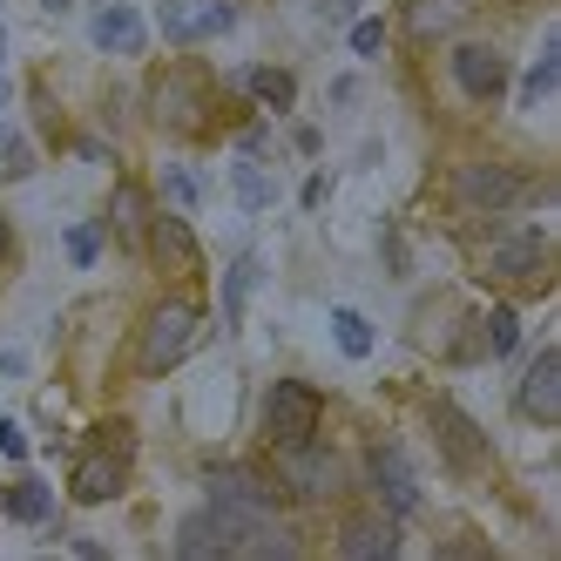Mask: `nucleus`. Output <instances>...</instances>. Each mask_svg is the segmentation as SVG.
<instances>
[{"label": "nucleus", "mask_w": 561, "mask_h": 561, "mask_svg": "<svg viewBox=\"0 0 561 561\" xmlns=\"http://www.w3.org/2000/svg\"><path fill=\"white\" fill-rule=\"evenodd\" d=\"M204 115H210V89H204V68L176 61V68H163V75H156V82H149V123H156V129L196 136V129H204Z\"/></svg>", "instance_id": "3"}, {"label": "nucleus", "mask_w": 561, "mask_h": 561, "mask_svg": "<svg viewBox=\"0 0 561 561\" xmlns=\"http://www.w3.org/2000/svg\"><path fill=\"white\" fill-rule=\"evenodd\" d=\"M277 488H285V501H332V488H339L332 447H318V433L277 447Z\"/></svg>", "instance_id": "5"}, {"label": "nucleus", "mask_w": 561, "mask_h": 561, "mask_svg": "<svg viewBox=\"0 0 561 561\" xmlns=\"http://www.w3.org/2000/svg\"><path fill=\"white\" fill-rule=\"evenodd\" d=\"M366 480H373V494H379V507L386 514H420V473H413V460L392 447V439H379V447L366 454Z\"/></svg>", "instance_id": "8"}, {"label": "nucleus", "mask_w": 561, "mask_h": 561, "mask_svg": "<svg viewBox=\"0 0 561 561\" xmlns=\"http://www.w3.org/2000/svg\"><path fill=\"white\" fill-rule=\"evenodd\" d=\"M8 251H14V224H8V210H0V264H8Z\"/></svg>", "instance_id": "34"}, {"label": "nucleus", "mask_w": 561, "mask_h": 561, "mask_svg": "<svg viewBox=\"0 0 561 561\" xmlns=\"http://www.w3.org/2000/svg\"><path fill=\"white\" fill-rule=\"evenodd\" d=\"M541 264H548V237L541 230H507L488 251V277H501V285H528V277H541Z\"/></svg>", "instance_id": "13"}, {"label": "nucleus", "mask_w": 561, "mask_h": 561, "mask_svg": "<svg viewBox=\"0 0 561 561\" xmlns=\"http://www.w3.org/2000/svg\"><path fill=\"white\" fill-rule=\"evenodd\" d=\"M0 95H8V89H0Z\"/></svg>", "instance_id": "37"}, {"label": "nucleus", "mask_w": 561, "mask_h": 561, "mask_svg": "<svg viewBox=\"0 0 561 561\" xmlns=\"http://www.w3.org/2000/svg\"><path fill=\"white\" fill-rule=\"evenodd\" d=\"M454 82H460V95H473V102L507 95V55L488 48V42H460V48H454Z\"/></svg>", "instance_id": "11"}, {"label": "nucleus", "mask_w": 561, "mask_h": 561, "mask_svg": "<svg viewBox=\"0 0 561 561\" xmlns=\"http://www.w3.org/2000/svg\"><path fill=\"white\" fill-rule=\"evenodd\" d=\"M318 420H325V392L305 379H277L264 392V439L271 447H291V439H311Z\"/></svg>", "instance_id": "4"}, {"label": "nucleus", "mask_w": 561, "mask_h": 561, "mask_svg": "<svg viewBox=\"0 0 561 561\" xmlns=\"http://www.w3.org/2000/svg\"><path fill=\"white\" fill-rule=\"evenodd\" d=\"M0 163H8V176L21 183V176H34V149L21 136H8V142H0Z\"/></svg>", "instance_id": "29"}, {"label": "nucleus", "mask_w": 561, "mask_h": 561, "mask_svg": "<svg viewBox=\"0 0 561 561\" xmlns=\"http://www.w3.org/2000/svg\"><path fill=\"white\" fill-rule=\"evenodd\" d=\"M528 176H520L514 163H460L454 170V204L467 210H514V204H528Z\"/></svg>", "instance_id": "6"}, {"label": "nucleus", "mask_w": 561, "mask_h": 561, "mask_svg": "<svg viewBox=\"0 0 561 561\" xmlns=\"http://www.w3.org/2000/svg\"><path fill=\"white\" fill-rule=\"evenodd\" d=\"M42 8H48V14H68V8H75V0H42Z\"/></svg>", "instance_id": "35"}, {"label": "nucleus", "mask_w": 561, "mask_h": 561, "mask_svg": "<svg viewBox=\"0 0 561 561\" xmlns=\"http://www.w3.org/2000/svg\"><path fill=\"white\" fill-rule=\"evenodd\" d=\"M123 488H129V426H102L95 447L75 460L68 494L82 501V507H102V501H115Z\"/></svg>", "instance_id": "2"}, {"label": "nucleus", "mask_w": 561, "mask_h": 561, "mask_svg": "<svg viewBox=\"0 0 561 561\" xmlns=\"http://www.w3.org/2000/svg\"><path fill=\"white\" fill-rule=\"evenodd\" d=\"M61 251H68V264H95L102 257V224H68V237H61Z\"/></svg>", "instance_id": "27"}, {"label": "nucleus", "mask_w": 561, "mask_h": 561, "mask_svg": "<svg viewBox=\"0 0 561 561\" xmlns=\"http://www.w3.org/2000/svg\"><path fill=\"white\" fill-rule=\"evenodd\" d=\"M379 251H386V264H392V271H407V244H399L392 230H386V244H379Z\"/></svg>", "instance_id": "33"}, {"label": "nucleus", "mask_w": 561, "mask_h": 561, "mask_svg": "<svg viewBox=\"0 0 561 561\" xmlns=\"http://www.w3.org/2000/svg\"><path fill=\"white\" fill-rule=\"evenodd\" d=\"M426 420H433V439H439V454H447L454 473H480V467H488V433H480L454 399H433Z\"/></svg>", "instance_id": "9"}, {"label": "nucleus", "mask_w": 561, "mask_h": 561, "mask_svg": "<svg viewBox=\"0 0 561 561\" xmlns=\"http://www.w3.org/2000/svg\"><path fill=\"white\" fill-rule=\"evenodd\" d=\"M554 75H561V42H554V34H548V48H541V61L528 68V82H520V102H548L554 95Z\"/></svg>", "instance_id": "23"}, {"label": "nucleus", "mask_w": 561, "mask_h": 561, "mask_svg": "<svg viewBox=\"0 0 561 561\" xmlns=\"http://www.w3.org/2000/svg\"><path fill=\"white\" fill-rule=\"evenodd\" d=\"M251 285H257V257L244 251L230 271H224V325L230 332H244V305H251Z\"/></svg>", "instance_id": "20"}, {"label": "nucleus", "mask_w": 561, "mask_h": 561, "mask_svg": "<svg viewBox=\"0 0 561 561\" xmlns=\"http://www.w3.org/2000/svg\"><path fill=\"white\" fill-rule=\"evenodd\" d=\"M244 89H251L271 115H291V102H298V75H291V68H244Z\"/></svg>", "instance_id": "19"}, {"label": "nucleus", "mask_w": 561, "mask_h": 561, "mask_svg": "<svg viewBox=\"0 0 561 561\" xmlns=\"http://www.w3.org/2000/svg\"><path fill=\"white\" fill-rule=\"evenodd\" d=\"M230 190H237V204H244V210H271V204H277V183L251 163V156L230 170Z\"/></svg>", "instance_id": "22"}, {"label": "nucleus", "mask_w": 561, "mask_h": 561, "mask_svg": "<svg viewBox=\"0 0 561 561\" xmlns=\"http://www.w3.org/2000/svg\"><path fill=\"white\" fill-rule=\"evenodd\" d=\"M332 339H339V352H345V358H366V352H373V325H366L358 311H345V305L332 311Z\"/></svg>", "instance_id": "24"}, {"label": "nucleus", "mask_w": 561, "mask_h": 561, "mask_svg": "<svg viewBox=\"0 0 561 561\" xmlns=\"http://www.w3.org/2000/svg\"><path fill=\"white\" fill-rule=\"evenodd\" d=\"M0 507H8V520H21V528H48V514H55V494H48V480L21 473L14 488L0 494Z\"/></svg>", "instance_id": "18"}, {"label": "nucleus", "mask_w": 561, "mask_h": 561, "mask_svg": "<svg viewBox=\"0 0 561 561\" xmlns=\"http://www.w3.org/2000/svg\"><path fill=\"white\" fill-rule=\"evenodd\" d=\"M339 554L345 561H392L399 554V514L373 507V514H352L339 528Z\"/></svg>", "instance_id": "12"}, {"label": "nucleus", "mask_w": 561, "mask_h": 561, "mask_svg": "<svg viewBox=\"0 0 561 561\" xmlns=\"http://www.w3.org/2000/svg\"><path fill=\"white\" fill-rule=\"evenodd\" d=\"M196 0H163V8H156V27H163V42H176V48H190L196 42Z\"/></svg>", "instance_id": "25"}, {"label": "nucleus", "mask_w": 561, "mask_h": 561, "mask_svg": "<svg viewBox=\"0 0 561 561\" xmlns=\"http://www.w3.org/2000/svg\"><path fill=\"white\" fill-rule=\"evenodd\" d=\"M204 494L217 507H244V514H277V507H285V488H277L271 473H257V467H210Z\"/></svg>", "instance_id": "7"}, {"label": "nucleus", "mask_w": 561, "mask_h": 561, "mask_svg": "<svg viewBox=\"0 0 561 561\" xmlns=\"http://www.w3.org/2000/svg\"><path fill=\"white\" fill-rule=\"evenodd\" d=\"M0 454H8V460H27V433H21V420H0Z\"/></svg>", "instance_id": "32"}, {"label": "nucleus", "mask_w": 561, "mask_h": 561, "mask_svg": "<svg viewBox=\"0 0 561 561\" xmlns=\"http://www.w3.org/2000/svg\"><path fill=\"white\" fill-rule=\"evenodd\" d=\"M108 230H115V244H142V237H149V196H142V183H115Z\"/></svg>", "instance_id": "17"}, {"label": "nucleus", "mask_w": 561, "mask_h": 561, "mask_svg": "<svg viewBox=\"0 0 561 561\" xmlns=\"http://www.w3.org/2000/svg\"><path fill=\"white\" fill-rule=\"evenodd\" d=\"M196 339H204V311H196L190 298H163V305H149L142 339H136V373H142V379L176 373L183 358L196 352Z\"/></svg>", "instance_id": "1"}, {"label": "nucleus", "mask_w": 561, "mask_h": 561, "mask_svg": "<svg viewBox=\"0 0 561 561\" xmlns=\"http://www.w3.org/2000/svg\"><path fill=\"white\" fill-rule=\"evenodd\" d=\"M89 42H95L102 55H142L149 27H142V14L129 8V0H102L95 21H89Z\"/></svg>", "instance_id": "14"}, {"label": "nucleus", "mask_w": 561, "mask_h": 561, "mask_svg": "<svg viewBox=\"0 0 561 561\" xmlns=\"http://www.w3.org/2000/svg\"><path fill=\"white\" fill-rule=\"evenodd\" d=\"M196 42H210V34H230L237 27V0H196Z\"/></svg>", "instance_id": "26"}, {"label": "nucleus", "mask_w": 561, "mask_h": 561, "mask_svg": "<svg viewBox=\"0 0 561 561\" xmlns=\"http://www.w3.org/2000/svg\"><path fill=\"white\" fill-rule=\"evenodd\" d=\"M163 196H170V204H176V210H190V204H196V196H204V183H196V170H183V163H170V170H163Z\"/></svg>", "instance_id": "28"}, {"label": "nucleus", "mask_w": 561, "mask_h": 561, "mask_svg": "<svg viewBox=\"0 0 561 561\" xmlns=\"http://www.w3.org/2000/svg\"><path fill=\"white\" fill-rule=\"evenodd\" d=\"M386 48V21H352V55H379Z\"/></svg>", "instance_id": "30"}, {"label": "nucleus", "mask_w": 561, "mask_h": 561, "mask_svg": "<svg viewBox=\"0 0 561 561\" xmlns=\"http://www.w3.org/2000/svg\"><path fill=\"white\" fill-rule=\"evenodd\" d=\"M142 244H149V257L156 264H163V271H196V230L183 224V210H170V217H149V237H142Z\"/></svg>", "instance_id": "15"}, {"label": "nucleus", "mask_w": 561, "mask_h": 561, "mask_svg": "<svg viewBox=\"0 0 561 561\" xmlns=\"http://www.w3.org/2000/svg\"><path fill=\"white\" fill-rule=\"evenodd\" d=\"M467 14H473V0H407V8H399V27H407L413 42H439V34H454Z\"/></svg>", "instance_id": "16"}, {"label": "nucleus", "mask_w": 561, "mask_h": 561, "mask_svg": "<svg viewBox=\"0 0 561 561\" xmlns=\"http://www.w3.org/2000/svg\"><path fill=\"white\" fill-rule=\"evenodd\" d=\"M0 55H8V27H0Z\"/></svg>", "instance_id": "36"}, {"label": "nucleus", "mask_w": 561, "mask_h": 561, "mask_svg": "<svg viewBox=\"0 0 561 561\" xmlns=\"http://www.w3.org/2000/svg\"><path fill=\"white\" fill-rule=\"evenodd\" d=\"M520 420H535V426H561V345L535 352V366L520 373Z\"/></svg>", "instance_id": "10"}, {"label": "nucleus", "mask_w": 561, "mask_h": 561, "mask_svg": "<svg viewBox=\"0 0 561 561\" xmlns=\"http://www.w3.org/2000/svg\"><path fill=\"white\" fill-rule=\"evenodd\" d=\"M311 14L332 21V27H345V21H358V0H311Z\"/></svg>", "instance_id": "31"}, {"label": "nucleus", "mask_w": 561, "mask_h": 561, "mask_svg": "<svg viewBox=\"0 0 561 561\" xmlns=\"http://www.w3.org/2000/svg\"><path fill=\"white\" fill-rule=\"evenodd\" d=\"M488 339H480V352H494V358H514L520 352V311L514 305H494L488 311V325H480Z\"/></svg>", "instance_id": "21"}]
</instances>
